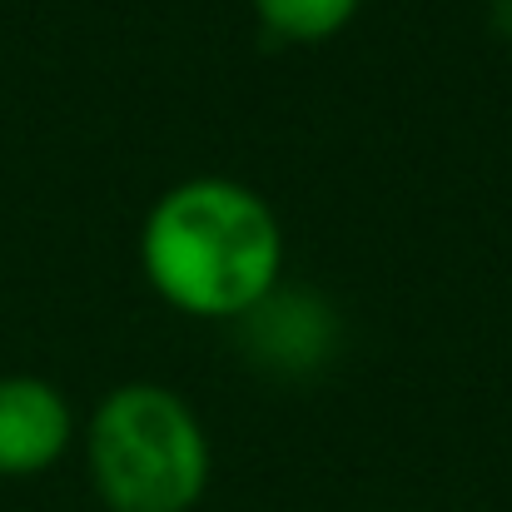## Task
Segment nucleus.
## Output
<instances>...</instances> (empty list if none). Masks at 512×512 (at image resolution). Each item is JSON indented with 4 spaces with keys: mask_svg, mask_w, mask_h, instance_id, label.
I'll use <instances>...</instances> for the list:
<instances>
[{
    "mask_svg": "<svg viewBox=\"0 0 512 512\" xmlns=\"http://www.w3.org/2000/svg\"><path fill=\"white\" fill-rule=\"evenodd\" d=\"M150 289L189 319H244L279 289L284 229L264 194L199 174L160 194L140 234Z\"/></svg>",
    "mask_w": 512,
    "mask_h": 512,
    "instance_id": "obj_1",
    "label": "nucleus"
},
{
    "mask_svg": "<svg viewBox=\"0 0 512 512\" xmlns=\"http://www.w3.org/2000/svg\"><path fill=\"white\" fill-rule=\"evenodd\" d=\"M85 468L110 512H189L209 488L199 413L160 383L105 393L85 428Z\"/></svg>",
    "mask_w": 512,
    "mask_h": 512,
    "instance_id": "obj_2",
    "label": "nucleus"
},
{
    "mask_svg": "<svg viewBox=\"0 0 512 512\" xmlns=\"http://www.w3.org/2000/svg\"><path fill=\"white\" fill-rule=\"evenodd\" d=\"M239 343H244L249 363H259L279 378H309L339 348V314L319 294L274 289L264 304H254L239 319Z\"/></svg>",
    "mask_w": 512,
    "mask_h": 512,
    "instance_id": "obj_3",
    "label": "nucleus"
},
{
    "mask_svg": "<svg viewBox=\"0 0 512 512\" xmlns=\"http://www.w3.org/2000/svg\"><path fill=\"white\" fill-rule=\"evenodd\" d=\"M75 438L70 398L35 373L0 378V478H40L50 473Z\"/></svg>",
    "mask_w": 512,
    "mask_h": 512,
    "instance_id": "obj_4",
    "label": "nucleus"
},
{
    "mask_svg": "<svg viewBox=\"0 0 512 512\" xmlns=\"http://www.w3.org/2000/svg\"><path fill=\"white\" fill-rule=\"evenodd\" d=\"M259 25L274 35V40H289V45H319V40H334L343 25L358 15L363 0H249Z\"/></svg>",
    "mask_w": 512,
    "mask_h": 512,
    "instance_id": "obj_5",
    "label": "nucleus"
},
{
    "mask_svg": "<svg viewBox=\"0 0 512 512\" xmlns=\"http://www.w3.org/2000/svg\"><path fill=\"white\" fill-rule=\"evenodd\" d=\"M498 30L512 35V0H498Z\"/></svg>",
    "mask_w": 512,
    "mask_h": 512,
    "instance_id": "obj_6",
    "label": "nucleus"
}]
</instances>
